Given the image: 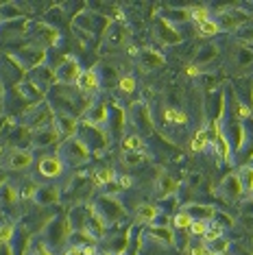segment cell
Masks as SVG:
<instances>
[{
	"label": "cell",
	"mask_w": 253,
	"mask_h": 255,
	"mask_svg": "<svg viewBox=\"0 0 253 255\" xmlns=\"http://www.w3.org/2000/svg\"><path fill=\"white\" fill-rule=\"evenodd\" d=\"M59 155H61V161H68V164H81V161H88L90 148L85 146L81 140L68 137V140H63V144H61Z\"/></svg>",
	"instance_id": "6da1fadb"
},
{
	"label": "cell",
	"mask_w": 253,
	"mask_h": 255,
	"mask_svg": "<svg viewBox=\"0 0 253 255\" xmlns=\"http://www.w3.org/2000/svg\"><path fill=\"white\" fill-rule=\"evenodd\" d=\"M81 68H79V63L74 61V59H66L61 63L59 68L55 70V74H57V81L59 83H63V85H72V83H77L79 81V77H81Z\"/></svg>",
	"instance_id": "7a4b0ae2"
},
{
	"label": "cell",
	"mask_w": 253,
	"mask_h": 255,
	"mask_svg": "<svg viewBox=\"0 0 253 255\" xmlns=\"http://www.w3.org/2000/svg\"><path fill=\"white\" fill-rule=\"evenodd\" d=\"M96 205H99V212L96 214H99L103 220H118L125 214V210L120 207V203L114 201V199H107V196H103Z\"/></svg>",
	"instance_id": "3957f363"
},
{
	"label": "cell",
	"mask_w": 253,
	"mask_h": 255,
	"mask_svg": "<svg viewBox=\"0 0 253 255\" xmlns=\"http://www.w3.org/2000/svg\"><path fill=\"white\" fill-rule=\"evenodd\" d=\"M31 164H33V155L28 153V150H22V148L13 150V153L2 161V166L9 168V170H22V168H28Z\"/></svg>",
	"instance_id": "277c9868"
},
{
	"label": "cell",
	"mask_w": 253,
	"mask_h": 255,
	"mask_svg": "<svg viewBox=\"0 0 253 255\" xmlns=\"http://www.w3.org/2000/svg\"><path fill=\"white\" fill-rule=\"evenodd\" d=\"M61 170H63V161L61 157H42L39 159V164H37V172L42 177H48V179H53V177H59L61 175Z\"/></svg>",
	"instance_id": "5b68a950"
},
{
	"label": "cell",
	"mask_w": 253,
	"mask_h": 255,
	"mask_svg": "<svg viewBox=\"0 0 253 255\" xmlns=\"http://www.w3.org/2000/svg\"><path fill=\"white\" fill-rule=\"evenodd\" d=\"M99 85H101V81H99V72L96 70H83L77 81V88L81 94H94L99 90Z\"/></svg>",
	"instance_id": "8992f818"
},
{
	"label": "cell",
	"mask_w": 253,
	"mask_h": 255,
	"mask_svg": "<svg viewBox=\"0 0 253 255\" xmlns=\"http://www.w3.org/2000/svg\"><path fill=\"white\" fill-rule=\"evenodd\" d=\"M53 125L57 127L59 135H61V137H66V140H68V137H72V135H74V131L79 129V125H77V120H74V116H68V114L57 116Z\"/></svg>",
	"instance_id": "52a82bcc"
},
{
	"label": "cell",
	"mask_w": 253,
	"mask_h": 255,
	"mask_svg": "<svg viewBox=\"0 0 253 255\" xmlns=\"http://www.w3.org/2000/svg\"><path fill=\"white\" fill-rule=\"evenodd\" d=\"M243 185H240V179H238V175H229V177H225V181H223V194L227 196V199H232V201H236V199H240L243 196Z\"/></svg>",
	"instance_id": "ba28073f"
},
{
	"label": "cell",
	"mask_w": 253,
	"mask_h": 255,
	"mask_svg": "<svg viewBox=\"0 0 253 255\" xmlns=\"http://www.w3.org/2000/svg\"><path fill=\"white\" fill-rule=\"evenodd\" d=\"M18 199H20V194H18V190H13V185H9V183L0 185V203L4 207H13L18 203Z\"/></svg>",
	"instance_id": "9c48e42d"
},
{
	"label": "cell",
	"mask_w": 253,
	"mask_h": 255,
	"mask_svg": "<svg viewBox=\"0 0 253 255\" xmlns=\"http://www.w3.org/2000/svg\"><path fill=\"white\" fill-rule=\"evenodd\" d=\"M123 148L126 153H142L144 150V137L140 135H126L123 140Z\"/></svg>",
	"instance_id": "30bf717a"
},
{
	"label": "cell",
	"mask_w": 253,
	"mask_h": 255,
	"mask_svg": "<svg viewBox=\"0 0 253 255\" xmlns=\"http://www.w3.org/2000/svg\"><path fill=\"white\" fill-rule=\"evenodd\" d=\"M210 146V137H208V131L205 129H201L199 133H194V137H192V142H190V148L194 150V153H203L205 148Z\"/></svg>",
	"instance_id": "8fae6325"
},
{
	"label": "cell",
	"mask_w": 253,
	"mask_h": 255,
	"mask_svg": "<svg viewBox=\"0 0 253 255\" xmlns=\"http://www.w3.org/2000/svg\"><path fill=\"white\" fill-rule=\"evenodd\" d=\"M116 181V172L112 170V168H99V170L94 172V183L96 185H109Z\"/></svg>",
	"instance_id": "7c38bea8"
},
{
	"label": "cell",
	"mask_w": 253,
	"mask_h": 255,
	"mask_svg": "<svg viewBox=\"0 0 253 255\" xmlns=\"http://www.w3.org/2000/svg\"><path fill=\"white\" fill-rule=\"evenodd\" d=\"M157 218V207L153 205H142L140 210H137V223H144V225H151L153 220Z\"/></svg>",
	"instance_id": "4fadbf2b"
},
{
	"label": "cell",
	"mask_w": 253,
	"mask_h": 255,
	"mask_svg": "<svg viewBox=\"0 0 253 255\" xmlns=\"http://www.w3.org/2000/svg\"><path fill=\"white\" fill-rule=\"evenodd\" d=\"M218 238H223V225L216 223V220H210L208 231H205V236H203L205 245H212V242L218 240Z\"/></svg>",
	"instance_id": "5bb4252c"
},
{
	"label": "cell",
	"mask_w": 253,
	"mask_h": 255,
	"mask_svg": "<svg viewBox=\"0 0 253 255\" xmlns=\"http://www.w3.org/2000/svg\"><path fill=\"white\" fill-rule=\"evenodd\" d=\"M238 179H240V185H243L245 192H253V168H249V166L240 168Z\"/></svg>",
	"instance_id": "9a60e30c"
},
{
	"label": "cell",
	"mask_w": 253,
	"mask_h": 255,
	"mask_svg": "<svg viewBox=\"0 0 253 255\" xmlns=\"http://www.w3.org/2000/svg\"><path fill=\"white\" fill-rule=\"evenodd\" d=\"M103 120H107L105 105H96L88 112V125H99V123H103Z\"/></svg>",
	"instance_id": "2e32d148"
},
{
	"label": "cell",
	"mask_w": 253,
	"mask_h": 255,
	"mask_svg": "<svg viewBox=\"0 0 253 255\" xmlns=\"http://www.w3.org/2000/svg\"><path fill=\"white\" fill-rule=\"evenodd\" d=\"M177 190V181L170 179L168 175H162L159 177V196H168Z\"/></svg>",
	"instance_id": "e0dca14e"
},
{
	"label": "cell",
	"mask_w": 253,
	"mask_h": 255,
	"mask_svg": "<svg viewBox=\"0 0 253 255\" xmlns=\"http://www.w3.org/2000/svg\"><path fill=\"white\" fill-rule=\"evenodd\" d=\"M197 31H199V35L210 37V35H216V33L221 31V26H218V22H214V20H205V22H201V24H197Z\"/></svg>",
	"instance_id": "ac0fdd59"
},
{
	"label": "cell",
	"mask_w": 253,
	"mask_h": 255,
	"mask_svg": "<svg viewBox=\"0 0 253 255\" xmlns=\"http://www.w3.org/2000/svg\"><path fill=\"white\" fill-rule=\"evenodd\" d=\"M35 199H37L39 205H48V203L57 201V192H55V188H39Z\"/></svg>",
	"instance_id": "d6986e66"
},
{
	"label": "cell",
	"mask_w": 253,
	"mask_h": 255,
	"mask_svg": "<svg viewBox=\"0 0 253 255\" xmlns=\"http://www.w3.org/2000/svg\"><path fill=\"white\" fill-rule=\"evenodd\" d=\"M13 236H15L13 223H0V245H11Z\"/></svg>",
	"instance_id": "ffe728a7"
},
{
	"label": "cell",
	"mask_w": 253,
	"mask_h": 255,
	"mask_svg": "<svg viewBox=\"0 0 253 255\" xmlns=\"http://www.w3.org/2000/svg\"><path fill=\"white\" fill-rule=\"evenodd\" d=\"M164 59L159 55H155L153 50H144V55H142V66L146 68V70H151V68H157V66H162Z\"/></svg>",
	"instance_id": "44dd1931"
},
{
	"label": "cell",
	"mask_w": 253,
	"mask_h": 255,
	"mask_svg": "<svg viewBox=\"0 0 253 255\" xmlns=\"http://www.w3.org/2000/svg\"><path fill=\"white\" fill-rule=\"evenodd\" d=\"M212 144H214V150H218V155H221L223 159H229V142H227L225 133L221 131V135H218Z\"/></svg>",
	"instance_id": "7402d4cb"
},
{
	"label": "cell",
	"mask_w": 253,
	"mask_h": 255,
	"mask_svg": "<svg viewBox=\"0 0 253 255\" xmlns=\"http://www.w3.org/2000/svg\"><path fill=\"white\" fill-rule=\"evenodd\" d=\"M164 118L168 120V123H175V125H186L188 123V118H186V114L183 112H177L175 107H168L164 112Z\"/></svg>",
	"instance_id": "603a6c76"
},
{
	"label": "cell",
	"mask_w": 253,
	"mask_h": 255,
	"mask_svg": "<svg viewBox=\"0 0 253 255\" xmlns=\"http://www.w3.org/2000/svg\"><path fill=\"white\" fill-rule=\"evenodd\" d=\"M208 249H210L212 255H223V253L229 251V240L227 238H218V240H214L212 245H208Z\"/></svg>",
	"instance_id": "cb8c5ba5"
},
{
	"label": "cell",
	"mask_w": 253,
	"mask_h": 255,
	"mask_svg": "<svg viewBox=\"0 0 253 255\" xmlns=\"http://www.w3.org/2000/svg\"><path fill=\"white\" fill-rule=\"evenodd\" d=\"M192 216H190L188 212H179L175 218H172V225L175 227H179V229H190V225H192Z\"/></svg>",
	"instance_id": "d4e9b609"
},
{
	"label": "cell",
	"mask_w": 253,
	"mask_h": 255,
	"mask_svg": "<svg viewBox=\"0 0 253 255\" xmlns=\"http://www.w3.org/2000/svg\"><path fill=\"white\" fill-rule=\"evenodd\" d=\"M188 13H190V18L197 22V24H201V22H205V20H210V11L205 9V7H192Z\"/></svg>",
	"instance_id": "484cf974"
},
{
	"label": "cell",
	"mask_w": 253,
	"mask_h": 255,
	"mask_svg": "<svg viewBox=\"0 0 253 255\" xmlns=\"http://www.w3.org/2000/svg\"><path fill=\"white\" fill-rule=\"evenodd\" d=\"M159 35H162V39L164 42H168V44H175L177 39H179V35H177L175 31H172V28H168V24H166V22H162V24H159Z\"/></svg>",
	"instance_id": "4316f807"
},
{
	"label": "cell",
	"mask_w": 253,
	"mask_h": 255,
	"mask_svg": "<svg viewBox=\"0 0 253 255\" xmlns=\"http://www.w3.org/2000/svg\"><path fill=\"white\" fill-rule=\"evenodd\" d=\"M208 220H192V225H190V234L192 236H205V231H208Z\"/></svg>",
	"instance_id": "83f0119b"
},
{
	"label": "cell",
	"mask_w": 253,
	"mask_h": 255,
	"mask_svg": "<svg viewBox=\"0 0 253 255\" xmlns=\"http://www.w3.org/2000/svg\"><path fill=\"white\" fill-rule=\"evenodd\" d=\"M188 253H190V255H212L205 242H192V245H190V249H188Z\"/></svg>",
	"instance_id": "f1b7e54d"
},
{
	"label": "cell",
	"mask_w": 253,
	"mask_h": 255,
	"mask_svg": "<svg viewBox=\"0 0 253 255\" xmlns=\"http://www.w3.org/2000/svg\"><path fill=\"white\" fill-rule=\"evenodd\" d=\"M120 90L126 92V94H131V92L135 90V79L133 77H123L120 79Z\"/></svg>",
	"instance_id": "f546056e"
},
{
	"label": "cell",
	"mask_w": 253,
	"mask_h": 255,
	"mask_svg": "<svg viewBox=\"0 0 253 255\" xmlns=\"http://www.w3.org/2000/svg\"><path fill=\"white\" fill-rule=\"evenodd\" d=\"M142 159H144V155H142V153H126V155H125V161H126V164H129V166L140 164Z\"/></svg>",
	"instance_id": "4dcf8cb0"
},
{
	"label": "cell",
	"mask_w": 253,
	"mask_h": 255,
	"mask_svg": "<svg viewBox=\"0 0 253 255\" xmlns=\"http://www.w3.org/2000/svg\"><path fill=\"white\" fill-rule=\"evenodd\" d=\"M153 234H155V236H159V238H164V240L168 242V245L172 242V231H170V229H153Z\"/></svg>",
	"instance_id": "1f68e13d"
},
{
	"label": "cell",
	"mask_w": 253,
	"mask_h": 255,
	"mask_svg": "<svg viewBox=\"0 0 253 255\" xmlns=\"http://www.w3.org/2000/svg\"><path fill=\"white\" fill-rule=\"evenodd\" d=\"M33 255H53V253H50L44 245H37V247H35V251H33Z\"/></svg>",
	"instance_id": "d6a6232c"
},
{
	"label": "cell",
	"mask_w": 253,
	"mask_h": 255,
	"mask_svg": "<svg viewBox=\"0 0 253 255\" xmlns=\"http://www.w3.org/2000/svg\"><path fill=\"white\" fill-rule=\"evenodd\" d=\"M66 255H83V249L79 247V245H74V247H70V249H68V251H66Z\"/></svg>",
	"instance_id": "836d02e7"
},
{
	"label": "cell",
	"mask_w": 253,
	"mask_h": 255,
	"mask_svg": "<svg viewBox=\"0 0 253 255\" xmlns=\"http://www.w3.org/2000/svg\"><path fill=\"white\" fill-rule=\"evenodd\" d=\"M81 249H83V255H96V247L94 245H85Z\"/></svg>",
	"instance_id": "e575fe53"
},
{
	"label": "cell",
	"mask_w": 253,
	"mask_h": 255,
	"mask_svg": "<svg viewBox=\"0 0 253 255\" xmlns=\"http://www.w3.org/2000/svg\"><path fill=\"white\" fill-rule=\"evenodd\" d=\"M188 77H197V74H199V68L197 66H188Z\"/></svg>",
	"instance_id": "d590c367"
},
{
	"label": "cell",
	"mask_w": 253,
	"mask_h": 255,
	"mask_svg": "<svg viewBox=\"0 0 253 255\" xmlns=\"http://www.w3.org/2000/svg\"><path fill=\"white\" fill-rule=\"evenodd\" d=\"M120 185H123V188H129V185H131V177H120Z\"/></svg>",
	"instance_id": "8d00e7d4"
},
{
	"label": "cell",
	"mask_w": 253,
	"mask_h": 255,
	"mask_svg": "<svg viewBox=\"0 0 253 255\" xmlns=\"http://www.w3.org/2000/svg\"><path fill=\"white\" fill-rule=\"evenodd\" d=\"M4 94V88H2V85H0V96H2Z\"/></svg>",
	"instance_id": "74e56055"
},
{
	"label": "cell",
	"mask_w": 253,
	"mask_h": 255,
	"mask_svg": "<svg viewBox=\"0 0 253 255\" xmlns=\"http://www.w3.org/2000/svg\"><path fill=\"white\" fill-rule=\"evenodd\" d=\"M223 255H227V253H223Z\"/></svg>",
	"instance_id": "f35d334b"
},
{
	"label": "cell",
	"mask_w": 253,
	"mask_h": 255,
	"mask_svg": "<svg viewBox=\"0 0 253 255\" xmlns=\"http://www.w3.org/2000/svg\"><path fill=\"white\" fill-rule=\"evenodd\" d=\"M251 112H253V109H251Z\"/></svg>",
	"instance_id": "ab89813d"
}]
</instances>
